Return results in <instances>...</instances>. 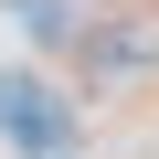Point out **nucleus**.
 Wrapping results in <instances>:
<instances>
[{
	"mask_svg": "<svg viewBox=\"0 0 159 159\" xmlns=\"http://www.w3.org/2000/svg\"><path fill=\"white\" fill-rule=\"evenodd\" d=\"M96 64L148 74V64H159V11H117V21H96Z\"/></svg>",
	"mask_w": 159,
	"mask_h": 159,
	"instance_id": "nucleus-2",
	"label": "nucleus"
},
{
	"mask_svg": "<svg viewBox=\"0 0 159 159\" xmlns=\"http://www.w3.org/2000/svg\"><path fill=\"white\" fill-rule=\"evenodd\" d=\"M11 11H21L43 43H64V32H74V0H11Z\"/></svg>",
	"mask_w": 159,
	"mask_h": 159,
	"instance_id": "nucleus-3",
	"label": "nucleus"
},
{
	"mask_svg": "<svg viewBox=\"0 0 159 159\" xmlns=\"http://www.w3.org/2000/svg\"><path fill=\"white\" fill-rule=\"evenodd\" d=\"M0 127H11L21 148H64L74 127H64V106H53V85L43 74H0Z\"/></svg>",
	"mask_w": 159,
	"mask_h": 159,
	"instance_id": "nucleus-1",
	"label": "nucleus"
}]
</instances>
